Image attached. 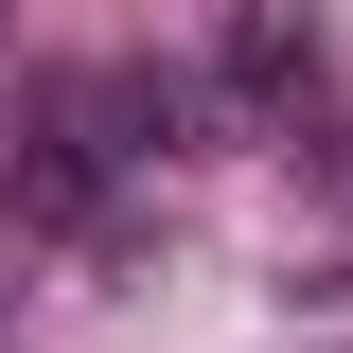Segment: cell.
<instances>
[{
  "label": "cell",
  "mask_w": 353,
  "mask_h": 353,
  "mask_svg": "<svg viewBox=\"0 0 353 353\" xmlns=\"http://www.w3.org/2000/svg\"><path fill=\"white\" fill-rule=\"evenodd\" d=\"M106 176H124L106 106H88V88H18V159H0V194H18V212H106Z\"/></svg>",
  "instance_id": "1"
},
{
  "label": "cell",
  "mask_w": 353,
  "mask_h": 353,
  "mask_svg": "<svg viewBox=\"0 0 353 353\" xmlns=\"http://www.w3.org/2000/svg\"><path fill=\"white\" fill-rule=\"evenodd\" d=\"M318 88H336V53H318V18H230V106H265V124H301Z\"/></svg>",
  "instance_id": "2"
}]
</instances>
